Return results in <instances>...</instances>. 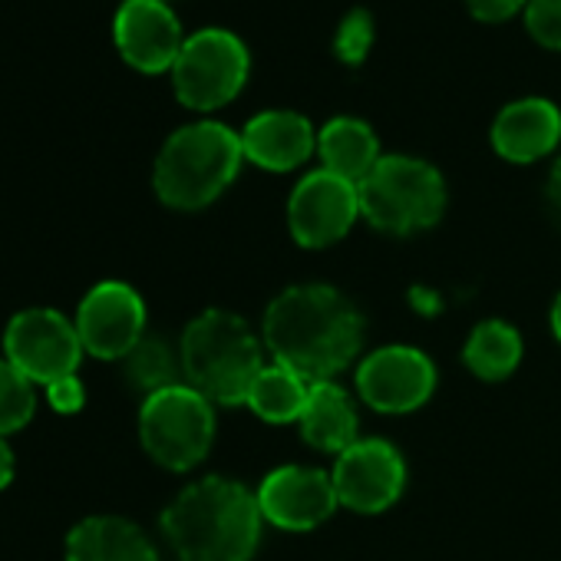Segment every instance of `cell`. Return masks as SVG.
Segmentation results:
<instances>
[{
	"instance_id": "1",
	"label": "cell",
	"mask_w": 561,
	"mask_h": 561,
	"mask_svg": "<svg viewBox=\"0 0 561 561\" xmlns=\"http://www.w3.org/2000/svg\"><path fill=\"white\" fill-rule=\"evenodd\" d=\"M261 334L274 364L321 383L334 380L360 354L364 318L337 288L298 285L267 305Z\"/></svg>"
},
{
	"instance_id": "2",
	"label": "cell",
	"mask_w": 561,
	"mask_h": 561,
	"mask_svg": "<svg viewBox=\"0 0 561 561\" xmlns=\"http://www.w3.org/2000/svg\"><path fill=\"white\" fill-rule=\"evenodd\" d=\"M261 522L251 489L225 476H205L165 505L162 535L179 561H251Z\"/></svg>"
},
{
	"instance_id": "3",
	"label": "cell",
	"mask_w": 561,
	"mask_h": 561,
	"mask_svg": "<svg viewBox=\"0 0 561 561\" xmlns=\"http://www.w3.org/2000/svg\"><path fill=\"white\" fill-rule=\"evenodd\" d=\"M241 159L244 149L234 129L215 119L188 123L159 149L152 188L162 205L175 211H198L234 182Z\"/></svg>"
},
{
	"instance_id": "4",
	"label": "cell",
	"mask_w": 561,
	"mask_h": 561,
	"mask_svg": "<svg viewBox=\"0 0 561 561\" xmlns=\"http://www.w3.org/2000/svg\"><path fill=\"white\" fill-rule=\"evenodd\" d=\"M182 377L208 403H244L264 370V347L254 331L231 311L211 308L198 314L179 344Z\"/></svg>"
},
{
	"instance_id": "5",
	"label": "cell",
	"mask_w": 561,
	"mask_h": 561,
	"mask_svg": "<svg viewBox=\"0 0 561 561\" xmlns=\"http://www.w3.org/2000/svg\"><path fill=\"white\" fill-rule=\"evenodd\" d=\"M357 188L360 215L383 234L426 231L446 211V182L426 159L383 156Z\"/></svg>"
},
{
	"instance_id": "6",
	"label": "cell",
	"mask_w": 561,
	"mask_h": 561,
	"mask_svg": "<svg viewBox=\"0 0 561 561\" xmlns=\"http://www.w3.org/2000/svg\"><path fill=\"white\" fill-rule=\"evenodd\" d=\"M139 439L152 462L172 472H188L215 443V410L188 383L165 387L142 400Z\"/></svg>"
},
{
	"instance_id": "7",
	"label": "cell",
	"mask_w": 561,
	"mask_h": 561,
	"mask_svg": "<svg viewBox=\"0 0 561 561\" xmlns=\"http://www.w3.org/2000/svg\"><path fill=\"white\" fill-rule=\"evenodd\" d=\"M251 57L241 37L221 27L192 34L172 67V87L182 106L211 113L231 103L248 83Z\"/></svg>"
},
{
	"instance_id": "8",
	"label": "cell",
	"mask_w": 561,
	"mask_h": 561,
	"mask_svg": "<svg viewBox=\"0 0 561 561\" xmlns=\"http://www.w3.org/2000/svg\"><path fill=\"white\" fill-rule=\"evenodd\" d=\"M77 324L54 308H27L4 331V360H11L37 387L73 377L83 357Z\"/></svg>"
},
{
	"instance_id": "9",
	"label": "cell",
	"mask_w": 561,
	"mask_h": 561,
	"mask_svg": "<svg viewBox=\"0 0 561 561\" xmlns=\"http://www.w3.org/2000/svg\"><path fill=\"white\" fill-rule=\"evenodd\" d=\"M360 218V188L328 169L305 175L288 198V228L301 248H331Z\"/></svg>"
},
{
	"instance_id": "10",
	"label": "cell",
	"mask_w": 561,
	"mask_h": 561,
	"mask_svg": "<svg viewBox=\"0 0 561 561\" xmlns=\"http://www.w3.org/2000/svg\"><path fill=\"white\" fill-rule=\"evenodd\" d=\"M331 479L341 505L374 515L390 508L403 495L407 462L400 449L387 439H357L337 456Z\"/></svg>"
},
{
	"instance_id": "11",
	"label": "cell",
	"mask_w": 561,
	"mask_h": 561,
	"mask_svg": "<svg viewBox=\"0 0 561 561\" xmlns=\"http://www.w3.org/2000/svg\"><path fill=\"white\" fill-rule=\"evenodd\" d=\"M73 324L87 354L123 360L146 337V305L139 291L123 280H103L80 301Z\"/></svg>"
},
{
	"instance_id": "12",
	"label": "cell",
	"mask_w": 561,
	"mask_h": 561,
	"mask_svg": "<svg viewBox=\"0 0 561 561\" xmlns=\"http://www.w3.org/2000/svg\"><path fill=\"white\" fill-rule=\"evenodd\" d=\"M436 390L433 360L403 344L374 351L357 370V393L377 413H410L420 410Z\"/></svg>"
},
{
	"instance_id": "13",
	"label": "cell",
	"mask_w": 561,
	"mask_h": 561,
	"mask_svg": "<svg viewBox=\"0 0 561 561\" xmlns=\"http://www.w3.org/2000/svg\"><path fill=\"white\" fill-rule=\"evenodd\" d=\"M254 495L261 515L285 531H311L341 505L334 479L311 466H280L267 472Z\"/></svg>"
},
{
	"instance_id": "14",
	"label": "cell",
	"mask_w": 561,
	"mask_h": 561,
	"mask_svg": "<svg viewBox=\"0 0 561 561\" xmlns=\"http://www.w3.org/2000/svg\"><path fill=\"white\" fill-rule=\"evenodd\" d=\"M113 41L123 60L139 73H172L185 44L165 0H123L113 21Z\"/></svg>"
},
{
	"instance_id": "15",
	"label": "cell",
	"mask_w": 561,
	"mask_h": 561,
	"mask_svg": "<svg viewBox=\"0 0 561 561\" xmlns=\"http://www.w3.org/2000/svg\"><path fill=\"white\" fill-rule=\"evenodd\" d=\"M244 159L267 172H291L318 152V133L308 116L291 110H267L241 129Z\"/></svg>"
},
{
	"instance_id": "16",
	"label": "cell",
	"mask_w": 561,
	"mask_h": 561,
	"mask_svg": "<svg viewBox=\"0 0 561 561\" xmlns=\"http://www.w3.org/2000/svg\"><path fill=\"white\" fill-rule=\"evenodd\" d=\"M561 142V110L551 100L525 96L508 103L492 123V149L515 165L551 156Z\"/></svg>"
},
{
	"instance_id": "17",
	"label": "cell",
	"mask_w": 561,
	"mask_h": 561,
	"mask_svg": "<svg viewBox=\"0 0 561 561\" xmlns=\"http://www.w3.org/2000/svg\"><path fill=\"white\" fill-rule=\"evenodd\" d=\"M67 561H159V554L136 522L93 515L67 535Z\"/></svg>"
},
{
	"instance_id": "18",
	"label": "cell",
	"mask_w": 561,
	"mask_h": 561,
	"mask_svg": "<svg viewBox=\"0 0 561 561\" xmlns=\"http://www.w3.org/2000/svg\"><path fill=\"white\" fill-rule=\"evenodd\" d=\"M318 156H321V169L354 185H360L383 159L377 133L354 116H334L331 123H324V129L318 133Z\"/></svg>"
},
{
	"instance_id": "19",
	"label": "cell",
	"mask_w": 561,
	"mask_h": 561,
	"mask_svg": "<svg viewBox=\"0 0 561 561\" xmlns=\"http://www.w3.org/2000/svg\"><path fill=\"white\" fill-rule=\"evenodd\" d=\"M301 436L321 453H344L357 443V410L344 387L334 380L311 383L308 407L301 413Z\"/></svg>"
},
{
	"instance_id": "20",
	"label": "cell",
	"mask_w": 561,
	"mask_h": 561,
	"mask_svg": "<svg viewBox=\"0 0 561 561\" xmlns=\"http://www.w3.org/2000/svg\"><path fill=\"white\" fill-rule=\"evenodd\" d=\"M308 393H311V383L305 377H298L295 370L280 364H271L257 374L244 403L264 423H298L308 407Z\"/></svg>"
},
{
	"instance_id": "21",
	"label": "cell",
	"mask_w": 561,
	"mask_h": 561,
	"mask_svg": "<svg viewBox=\"0 0 561 561\" xmlns=\"http://www.w3.org/2000/svg\"><path fill=\"white\" fill-rule=\"evenodd\" d=\"M518 360H522V337L505 321L479 324L462 347V364L479 380H505L515 374Z\"/></svg>"
},
{
	"instance_id": "22",
	"label": "cell",
	"mask_w": 561,
	"mask_h": 561,
	"mask_svg": "<svg viewBox=\"0 0 561 561\" xmlns=\"http://www.w3.org/2000/svg\"><path fill=\"white\" fill-rule=\"evenodd\" d=\"M123 367H126V380L142 390L146 397L149 393H159L165 387H175L182 383V360L172 354V347L159 337H142L126 357H123Z\"/></svg>"
},
{
	"instance_id": "23",
	"label": "cell",
	"mask_w": 561,
	"mask_h": 561,
	"mask_svg": "<svg viewBox=\"0 0 561 561\" xmlns=\"http://www.w3.org/2000/svg\"><path fill=\"white\" fill-rule=\"evenodd\" d=\"M34 380H27L11 360H0V436L18 433L34 420L37 393Z\"/></svg>"
},
{
	"instance_id": "24",
	"label": "cell",
	"mask_w": 561,
	"mask_h": 561,
	"mask_svg": "<svg viewBox=\"0 0 561 561\" xmlns=\"http://www.w3.org/2000/svg\"><path fill=\"white\" fill-rule=\"evenodd\" d=\"M374 47V18L364 8H354L344 14L337 34H334V57L347 67H360Z\"/></svg>"
},
{
	"instance_id": "25",
	"label": "cell",
	"mask_w": 561,
	"mask_h": 561,
	"mask_svg": "<svg viewBox=\"0 0 561 561\" xmlns=\"http://www.w3.org/2000/svg\"><path fill=\"white\" fill-rule=\"evenodd\" d=\"M525 31L545 50H561V0H528Z\"/></svg>"
},
{
	"instance_id": "26",
	"label": "cell",
	"mask_w": 561,
	"mask_h": 561,
	"mask_svg": "<svg viewBox=\"0 0 561 561\" xmlns=\"http://www.w3.org/2000/svg\"><path fill=\"white\" fill-rule=\"evenodd\" d=\"M47 390V403L57 410V413H80L83 410V403H87V390H83V383H80V377L73 374V377H64V380H54L50 387H44Z\"/></svg>"
},
{
	"instance_id": "27",
	"label": "cell",
	"mask_w": 561,
	"mask_h": 561,
	"mask_svg": "<svg viewBox=\"0 0 561 561\" xmlns=\"http://www.w3.org/2000/svg\"><path fill=\"white\" fill-rule=\"evenodd\" d=\"M466 8L482 24H502L528 8V0H466Z\"/></svg>"
},
{
	"instance_id": "28",
	"label": "cell",
	"mask_w": 561,
	"mask_h": 561,
	"mask_svg": "<svg viewBox=\"0 0 561 561\" xmlns=\"http://www.w3.org/2000/svg\"><path fill=\"white\" fill-rule=\"evenodd\" d=\"M548 205H551L554 218L561 221V159L551 165V175H548Z\"/></svg>"
},
{
	"instance_id": "29",
	"label": "cell",
	"mask_w": 561,
	"mask_h": 561,
	"mask_svg": "<svg viewBox=\"0 0 561 561\" xmlns=\"http://www.w3.org/2000/svg\"><path fill=\"white\" fill-rule=\"evenodd\" d=\"M14 479V453L8 446V436H0V489H8Z\"/></svg>"
},
{
	"instance_id": "30",
	"label": "cell",
	"mask_w": 561,
	"mask_h": 561,
	"mask_svg": "<svg viewBox=\"0 0 561 561\" xmlns=\"http://www.w3.org/2000/svg\"><path fill=\"white\" fill-rule=\"evenodd\" d=\"M551 331H554V337L561 341V295H558V301H554V308H551Z\"/></svg>"
},
{
	"instance_id": "31",
	"label": "cell",
	"mask_w": 561,
	"mask_h": 561,
	"mask_svg": "<svg viewBox=\"0 0 561 561\" xmlns=\"http://www.w3.org/2000/svg\"><path fill=\"white\" fill-rule=\"evenodd\" d=\"M165 4H169V0H165Z\"/></svg>"
}]
</instances>
